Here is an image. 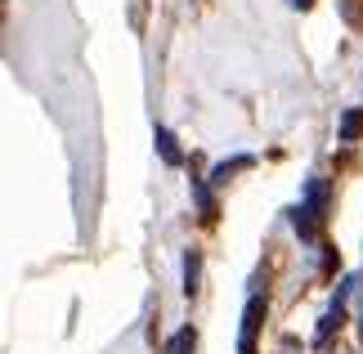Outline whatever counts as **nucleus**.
<instances>
[{
    "instance_id": "nucleus-1",
    "label": "nucleus",
    "mask_w": 363,
    "mask_h": 354,
    "mask_svg": "<svg viewBox=\"0 0 363 354\" xmlns=\"http://www.w3.org/2000/svg\"><path fill=\"white\" fill-rule=\"evenodd\" d=\"M260 319H264V296H251V301H247V314H242V350L238 354H256Z\"/></svg>"
},
{
    "instance_id": "nucleus-2",
    "label": "nucleus",
    "mask_w": 363,
    "mask_h": 354,
    "mask_svg": "<svg viewBox=\"0 0 363 354\" xmlns=\"http://www.w3.org/2000/svg\"><path fill=\"white\" fill-rule=\"evenodd\" d=\"M341 323H345V314H341V305H332V314H328L323 323H318V332H314V341H318V345H328V341H332V336H337V328H341Z\"/></svg>"
},
{
    "instance_id": "nucleus-3",
    "label": "nucleus",
    "mask_w": 363,
    "mask_h": 354,
    "mask_svg": "<svg viewBox=\"0 0 363 354\" xmlns=\"http://www.w3.org/2000/svg\"><path fill=\"white\" fill-rule=\"evenodd\" d=\"M359 135H363V108H350L341 117V139L350 144V139H359Z\"/></svg>"
},
{
    "instance_id": "nucleus-4",
    "label": "nucleus",
    "mask_w": 363,
    "mask_h": 354,
    "mask_svg": "<svg viewBox=\"0 0 363 354\" xmlns=\"http://www.w3.org/2000/svg\"><path fill=\"white\" fill-rule=\"evenodd\" d=\"M291 224H296L301 238H314V206H296L291 211Z\"/></svg>"
},
{
    "instance_id": "nucleus-5",
    "label": "nucleus",
    "mask_w": 363,
    "mask_h": 354,
    "mask_svg": "<svg viewBox=\"0 0 363 354\" xmlns=\"http://www.w3.org/2000/svg\"><path fill=\"white\" fill-rule=\"evenodd\" d=\"M157 148H162V157L171 162V166L179 162V144H175V135H171V131H157Z\"/></svg>"
},
{
    "instance_id": "nucleus-6",
    "label": "nucleus",
    "mask_w": 363,
    "mask_h": 354,
    "mask_svg": "<svg viewBox=\"0 0 363 354\" xmlns=\"http://www.w3.org/2000/svg\"><path fill=\"white\" fill-rule=\"evenodd\" d=\"M198 251H189V260H184V292L193 296V292H198Z\"/></svg>"
},
{
    "instance_id": "nucleus-7",
    "label": "nucleus",
    "mask_w": 363,
    "mask_h": 354,
    "mask_svg": "<svg viewBox=\"0 0 363 354\" xmlns=\"http://www.w3.org/2000/svg\"><path fill=\"white\" fill-rule=\"evenodd\" d=\"M193 350V328H184L179 336H171V354H189Z\"/></svg>"
},
{
    "instance_id": "nucleus-8",
    "label": "nucleus",
    "mask_w": 363,
    "mask_h": 354,
    "mask_svg": "<svg viewBox=\"0 0 363 354\" xmlns=\"http://www.w3.org/2000/svg\"><path fill=\"white\" fill-rule=\"evenodd\" d=\"M291 5H296V9H310V5H314V0H291Z\"/></svg>"
},
{
    "instance_id": "nucleus-9",
    "label": "nucleus",
    "mask_w": 363,
    "mask_h": 354,
    "mask_svg": "<svg viewBox=\"0 0 363 354\" xmlns=\"http://www.w3.org/2000/svg\"><path fill=\"white\" fill-rule=\"evenodd\" d=\"M359 332H363V328H359Z\"/></svg>"
}]
</instances>
